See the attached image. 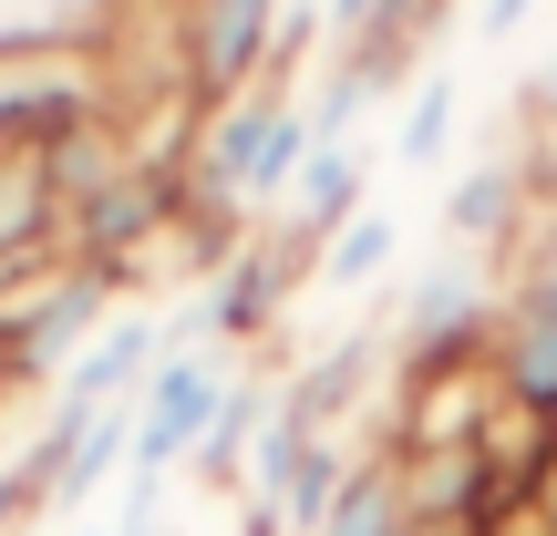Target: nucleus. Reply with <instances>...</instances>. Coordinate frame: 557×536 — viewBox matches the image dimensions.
I'll return each instance as SVG.
<instances>
[{
    "mask_svg": "<svg viewBox=\"0 0 557 536\" xmlns=\"http://www.w3.org/2000/svg\"><path fill=\"white\" fill-rule=\"evenodd\" d=\"M485 372H496V402L527 423L557 434V289L506 269V310H496V340H485Z\"/></svg>",
    "mask_w": 557,
    "mask_h": 536,
    "instance_id": "7",
    "label": "nucleus"
},
{
    "mask_svg": "<svg viewBox=\"0 0 557 536\" xmlns=\"http://www.w3.org/2000/svg\"><path fill=\"white\" fill-rule=\"evenodd\" d=\"M176 32H186V83H197V103H218V94H248L259 73H278L289 11H278V0H176Z\"/></svg>",
    "mask_w": 557,
    "mask_h": 536,
    "instance_id": "6",
    "label": "nucleus"
},
{
    "mask_svg": "<svg viewBox=\"0 0 557 536\" xmlns=\"http://www.w3.org/2000/svg\"><path fill=\"white\" fill-rule=\"evenodd\" d=\"M83 124H114L103 52H0V155H41Z\"/></svg>",
    "mask_w": 557,
    "mask_h": 536,
    "instance_id": "5",
    "label": "nucleus"
},
{
    "mask_svg": "<svg viewBox=\"0 0 557 536\" xmlns=\"http://www.w3.org/2000/svg\"><path fill=\"white\" fill-rule=\"evenodd\" d=\"M73 536H114V526H73Z\"/></svg>",
    "mask_w": 557,
    "mask_h": 536,
    "instance_id": "18",
    "label": "nucleus"
},
{
    "mask_svg": "<svg viewBox=\"0 0 557 536\" xmlns=\"http://www.w3.org/2000/svg\"><path fill=\"white\" fill-rule=\"evenodd\" d=\"M124 0H0V52H103Z\"/></svg>",
    "mask_w": 557,
    "mask_h": 536,
    "instance_id": "11",
    "label": "nucleus"
},
{
    "mask_svg": "<svg viewBox=\"0 0 557 536\" xmlns=\"http://www.w3.org/2000/svg\"><path fill=\"white\" fill-rule=\"evenodd\" d=\"M496 310H506V269L496 259H475V248L413 259L393 320H382V351H393L403 392H413V382H444V372H475L485 340H496Z\"/></svg>",
    "mask_w": 557,
    "mask_h": 536,
    "instance_id": "2",
    "label": "nucleus"
},
{
    "mask_svg": "<svg viewBox=\"0 0 557 536\" xmlns=\"http://www.w3.org/2000/svg\"><path fill=\"white\" fill-rule=\"evenodd\" d=\"M527 21H537V0H475V32L485 41H517Z\"/></svg>",
    "mask_w": 557,
    "mask_h": 536,
    "instance_id": "16",
    "label": "nucleus"
},
{
    "mask_svg": "<svg viewBox=\"0 0 557 536\" xmlns=\"http://www.w3.org/2000/svg\"><path fill=\"white\" fill-rule=\"evenodd\" d=\"M455 73H444V62H434V73H423V83H403V124H393V155L403 165H444V145H455Z\"/></svg>",
    "mask_w": 557,
    "mask_h": 536,
    "instance_id": "13",
    "label": "nucleus"
},
{
    "mask_svg": "<svg viewBox=\"0 0 557 536\" xmlns=\"http://www.w3.org/2000/svg\"><path fill=\"white\" fill-rule=\"evenodd\" d=\"M485 536H557V516H537V506H527V496H517V506H506V516H496V526H485Z\"/></svg>",
    "mask_w": 557,
    "mask_h": 536,
    "instance_id": "17",
    "label": "nucleus"
},
{
    "mask_svg": "<svg viewBox=\"0 0 557 536\" xmlns=\"http://www.w3.org/2000/svg\"><path fill=\"white\" fill-rule=\"evenodd\" d=\"M393 259H403V217H393V207H361V217L310 259V278H320V289H372Z\"/></svg>",
    "mask_w": 557,
    "mask_h": 536,
    "instance_id": "12",
    "label": "nucleus"
},
{
    "mask_svg": "<svg viewBox=\"0 0 557 536\" xmlns=\"http://www.w3.org/2000/svg\"><path fill=\"white\" fill-rule=\"evenodd\" d=\"M103 320H114V278L73 269V259H52L41 278L0 289V392H41V382L62 392V372L94 351Z\"/></svg>",
    "mask_w": 557,
    "mask_h": 536,
    "instance_id": "3",
    "label": "nucleus"
},
{
    "mask_svg": "<svg viewBox=\"0 0 557 536\" xmlns=\"http://www.w3.org/2000/svg\"><path fill=\"white\" fill-rule=\"evenodd\" d=\"M238 382H248V361L227 351V340H165V361L145 372V392H135V464H124V475L165 485L176 464H197Z\"/></svg>",
    "mask_w": 557,
    "mask_h": 536,
    "instance_id": "4",
    "label": "nucleus"
},
{
    "mask_svg": "<svg viewBox=\"0 0 557 536\" xmlns=\"http://www.w3.org/2000/svg\"><path fill=\"white\" fill-rule=\"evenodd\" d=\"M165 361V320L156 310H114L94 331V351L62 372V402H94V413H114V402H135L145 392V372Z\"/></svg>",
    "mask_w": 557,
    "mask_h": 536,
    "instance_id": "10",
    "label": "nucleus"
},
{
    "mask_svg": "<svg viewBox=\"0 0 557 536\" xmlns=\"http://www.w3.org/2000/svg\"><path fill=\"white\" fill-rule=\"evenodd\" d=\"M310 94H289V73H259L248 94H218L207 124L176 155V207L207 238H248L289 207L299 165H310Z\"/></svg>",
    "mask_w": 557,
    "mask_h": 536,
    "instance_id": "1",
    "label": "nucleus"
},
{
    "mask_svg": "<svg viewBox=\"0 0 557 536\" xmlns=\"http://www.w3.org/2000/svg\"><path fill=\"white\" fill-rule=\"evenodd\" d=\"M393 11H403V0H320V41H331V52H361Z\"/></svg>",
    "mask_w": 557,
    "mask_h": 536,
    "instance_id": "14",
    "label": "nucleus"
},
{
    "mask_svg": "<svg viewBox=\"0 0 557 536\" xmlns=\"http://www.w3.org/2000/svg\"><path fill=\"white\" fill-rule=\"evenodd\" d=\"M527 217H537V176L527 155H485L444 186V248H475V259H517Z\"/></svg>",
    "mask_w": 557,
    "mask_h": 536,
    "instance_id": "8",
    "label": "nucleus"
},
{
    "mask_svg": "<svg viewBox=\"0 0 557 536\" xmlns=\"http://www.w3.org/2000/svg\"><path fill=\"white\" fill-rule=\"evenodd\" d=\"M361 207H372V155H361V145H310V165H299L289 207H278L269 227H278V238H299V248L320 259V248H331Z\"/></svg>",
    "mask_w": 557,
    "mask_h": 536,
    "instance_id": "9",
    "label": "nucleus"
},
{
    "mask_svg": "<svg viewBox=\"0 0 557 536\" xmlns=\"http://www.w3.org/2000/svg\"><path fill=\"white\" fill-rule=\"evenodd\" d=\"M517 278H537V289H557V186L537 197V217H527V238H517Z\"/></svg>",
    "mask_w": 557,
    "mask_h": 536,
    "instance_id": "15",
    "label": "nucleus"
}]
</instances>
